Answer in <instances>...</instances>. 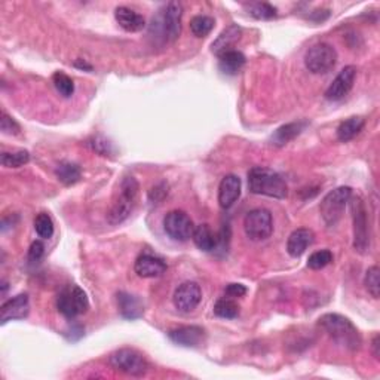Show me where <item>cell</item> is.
I'll return each instance as SVG.
<instances>
[{
	"label": "cell",
	"mask_w": 380,
	"mask_h": 380,
	"mask_svg": "<svg viewBox=\"0 0 380 380\" xmlns=\"http://www.w3.org/2000/svg\"><path fill=\"white\" fill-rule=\"evenodd\" d=\"M183 6L178 2H169L160 9L159 14L154 17L150 25L149 36L162 43L174 42L182 32Z\"/></svg>",
	"instance_id": "6da1fadb"
},
{
	"label": "cell",
	"mask_w": 380,
	"mask_h": 380,
	"mask_svg": "<svg viewBox=\"0 0 380 380\" xmlns=\"http://www.w3.org/2000/svg\"><path fill=\"white\" fill-rule=\"evenodd\" d=\"M318 324L328 332V336L337 345L349 350L359 349L363 340H361L357 327L346 317L339 315V313H326L319 318Z\"/></svg>",
	"instance_id": "7a4b0ae2"
},
{
	"label": "cell",
	"mask_w": 380,
	"mask_h": 380,
	"mask_svg": "<svg viewBox=\"0 0 380 380\" xmlns=\"http://www.w3.org/2000/svg\"><path fill=\"white\" fill-rule=\"evenodd\" d=\"M138 182L134 177H123L119 186L118 195L113 199V204L107 213V222L113 226L120 224L136 210L138 201Z\"/></svg>",
	"instance_id": "3957f363"
},
{
	"label": "cell",
	"mask_w": 380,
	"mask_h": 380,
	"mask_svg": "<svg viewBox=\"0 0 380 380\" xmlns=\"http://www.w3.org/2000/svg\"><path fill=\"white\" fill-rule=\"evenodd\" d=\"M249 187L254 195L284 199L288 195L287 183L284 178L271 168L254 167L249 173Z\"/></svg>",
	"instance_id": "277c9868"
},
{
	"label": "cell",
	"mask_w": 380,
	"mask_h": 380,
	"mask_svg": "<svg viewBox=\"0 0 380 380\" xmlns=\"http://www.w3.org/2000/svg\"><path fill=\"white\" fill-rule=\"evenodd\" d=\"M350 196H352V189L349 186H340L324 196L319 205V213L327 226L331 227L339 223Z\"/></svg>",
	"instance_id": "5b68a950"
},
{
	"label": "cell",
	"mask_w": 380,
	"mask_h": 380,
	"mask_svg": "<svg viewBox=\"0 0 380 380\" xmlns=\"http://www.w3.org/2000/svg\"><path fill=\"white\" fill-rule=\"evenodd\" d=\"M56 308L67 319H74L89 309V300L78 285H69L56 297Z\"/></svg>",
	"instance_id": "8992f818"
},
{
	"label": "cell",
	"mask_w": 380,
	"mask_h": 380,
	"mask_svg": "<svg viewBox=\"0 0 380 380\" xmlns=\"http://www.w3.org/2000/svg\"><path fill=\"white\" fill-rule=\"evenodd\" d=\"M350 211H352L354 222V249L355 251L364 254L370 249V232L367 222V210L364 201L359 196H350L349 199Z\"/></svg>",
	"instance_id": "52a82bcc"
},
{
	"label": "cell",
	"mask_w": 380,
	"mask_h": 380,
	"mask_svg": "<svg viewBox=\"0 0 380 380\" xmlns=\"http://www.w3.org/2000/svg\"><path fill=\"white\" fill-rule=\"evenodd\" d=\"M337 63V51L330 43L321 42L309 48L305 55L306 69L313 74L328 73Z\"/></svg>",
	"instance_id": "ba28073f"
},
{
	"label": "cell",
	"mask_w": 380,
	"mask_h": 380,
	"mask_svg": "<svg viewBox=\"0 0 380 380\" xmlns=\"http://www.w3.org/2000/svg\"><path fill=\"white\" fill-rule=\"evenodd\" d=\"M244 231L251 241H264L271 237L273 232V218L266 208H255L246 213L244 218Z\"/></svg>",
	"instance_id": "9c48e42d"
},
{
	"label": "cell",
	"mask_w": 380,
	"mask_h": 380,
	"mask_svg": "<svg viewBox=\"0 0 380 380\" xmlns=\"http://www.w3.org/2000/svg\"><path fill=\"white\" fill-rule=\"evenodd\" d=\"M109 361L113 368L129 376H142L149 370L147 359L136 349H119L110 355Z\"/></svg>",
	"instance_id": "30bf717a"
},
{
	"label": "cell",
	"mask_w": 380,
	"mask_h": 380,
	"mask_svg": "<svg viewBox=\"0 0 380 380\" xmlns=\"http://www.w3.org/2000/svg\"><path fill=\"white\" fill-rule=\"evenodd\" d=\"M164 229L171 240L186 242L192 237L195 224L187 213L182 210H173L164 217Z\"/></svg>",
	"instance_id": "8fae6325"
},
{
	"label": "cell",
	"mask_w": 380,
	"mask_h": 380,
	"mask_svg": "<svg viewBox=\"0 0 380 380\" xmlns=\"http://www.w3.org/2000/svg\"><path fill=\"white\" fill-rule=\"evenodd\" d=\"M201 300H202V290L193 281H186L183 284H180L173 296L176 309L184 313L195 310L199 306Z\"/></svg>",
	"instance_id": "7c38bea8"
},
{
	"label": "cell",
	"mask_w": 380,
	"mask_h": 380,
	"mask_svg": "<svg viewBox=\"0 0 380 380\" xmlns=\"http://www.w3.org/2000/svg\"><path fill=\"white\" fill-rule=\"evenodd\" d=\"M357 78V67L355 65H346L341 69L339 74L330 83V87L326 91V98L330 101H340L345 98L354 87V82Z\"/></svg>",
	"instance_id": "4fadbf2b"
},
{
	"label": "cell",
	"mask_w": 380,
	"mask_h": 380,
	"mask_svg": "<svg viewBox=\"0 0 380 380\" xmlns=\"http://www.w3.org/2000/svg\"><path fill=\"white\" fill-rule=\"evenodd\" d=\"M30 312V302L27 294H18V296L6 300L0 308V322L5 326L9 321H18L27 318Z\"/></svg>",
	"instance_id": "5bb4252c"
},
{
	"label": "cell",
	"mask_w": 380,
	"mask_h": 380,
	"mask_svg": "<svg viewBox=\"0 0 380 380\" xmlns=\"http://www.w3.org/2000/svg\"><path fill=\"white\" fill-rule=\"evenodd\" d=\"M241 196V178L235 174H227L223 177L220 186H218V204L223 210L229 208Z\"/></svg>",
	"instance_id": "9a60e30c"
},
{
	"label": "cell",
	"mask_w": 380,
	"mask_h": 380,
	"mask_svg": "<svg viewBox=\"0 0 380 380\" xmlns=\"http://www.w3.org/2000/svg\"><path fill=\"white\" fill-rule=\"evenodd\" d=\"M134 271L140 278H158L167 272V263L154 254H141L134 263Z\"/></svg>",
	"instance_id": "2e32d148"
},
{
	"label": "cell",
	"mask_w": 380,
	"mask_h": 380,
	"mask_svg": "<svg viewBox=\"0 0 380 380\" xmlns=\"http://www.w3.org/2000/svg\"><path fill=\"white\" fill-rule=\"evenodd\" d=\"M168 336L174 344L180 346L195 348L198 345H201V341L204 340V330L198 326H184L169 330Z\"/></svg>",
	"instance_id": "e0dca14e"
},
{
	"label": "cell",
	"mask_w": 380,
	"mask_h": 380,
	"mask_svg": "<svg viewBox=\"0 0 380 380\" xmlns=\"http://www.w3.org/2000/svg\"><path fill=\"white\" fill-rule=\"evenodd\" d=\"M116 302H118V309L120 315L125 319H138L145 313V305L138 296L134 294H129L125 291H120L116 294Z\"/></svg>",
	"instance_id": "ac0fdd59"
},
{
	"label": "cell",
	"mask_w": 380,
	"mask_h": 380,
	"mask_svg": "<svg viewBox=\"0 0 380 380\" xmlns=\"http://www.w3.org/2000/svg\"><path fill=\"white\" fill-rule=\"evenodd\" d=\"M315 241V235L310 229H305V227H302V229L294 231L287 241V251L294 259L302 257L305 251L309 249V246Z\"/></svg>",
	"instance_id": "d6986e66"
},
{
	"label": "cell",
	"mask_w": 380,
	"mask_h": 380,
	"mask_svg": "<svg viewBox=\"0 0 380 380\" xmlns=\"http://www.w3.org/2000/svg\"><path fill=\"white\" fill-rule=\"evenodd\" d=\"M241 36H242V28L240 25L232 24L229 27H226L211 45L213 54L220 56L227 51H232L233 46L241 41Z\"/></svg>",
	"instance_id": "ffe728a7"
},
{
	"label": "cell",
	"mask_w": 380,
	"mask_h": 380,
	"mask_svg": "<svg viewBox=\"0 0 380 380\" xmlns=\"http://www.w3.org/2000/svg\"><path fill=\"white\" fill-rule=\"evenodd\" d=\"M115 18L118 24L128 33H137L141 32L146 27L145 17L140 15L138 12L132 11V9L127 6H119L115 11Z\"/></svg>",
	"instance_id": "44dd1931"
},
{
	"label": "cell",
	"mask_w": 380,
	"mask_h": 380,
	"mask_svg": "<svg viewBox=\"0 0 380 380\" xmlns=\"http://www.w3.org/2000/svg\"><path fill=\"white\" fill-rule=\"evenodd\" d=\"M306 125H308L306 122H291V123H287V125H282L273 132V136L271 137V142L273 146H278V147L288 145L291 140L302 134V131L306 128Z\"/></svg>",
	"instance_id": "7402d4cb"
},
{
	"label": "cell",
	"mask_w": 380,
	"mask_h": 380,
	"mask_svg": "<svg viewBox=\"0 0 380 380\" xmlns=\"http://www.w3.org/2000/svg\"><path fill=\"white\" fill-rule=\"evenodd\" d=\"M245 61H246V59L242 52L232 50V51H227L218 56V67H220V70L224 74L235 76L242 70V67L245 65Z\"/></svg>",
	"instance_id": "603a6c76"
},
{
	"label": "cell",
	"mask_w": 380,
	"mask_h": 380,
	"mask_svg": "<svg viewBox=\"0 0 380 380\" xmlns=\"http://www.w3.org/2000/svg\"><path fill=\"white\" fill-rule=\"evenodd\" d=\"M192 240L198 249L205 253L214 251L218 246V237L215 236V233L211 231V227L208 224L195 226Z\"/></svg>",
	"instance_id": "cb8c5ba5"
},
{
	"label": "cell",
	"mask_w": 380,
	"mask_h": 380,
	"mask_svg": "<svg viewBox=\"0 0 380 380\" xmlns=\"http://www.w3.org/2000/svg\"><path fill=\"white\" fill-rule=\"evenodd\" d=\"M364 119L359 116H352L346 120H344L337 128V138L341 142H348L354 140L361 131L364 128Z\"/></svg>",
	"instance_id": "d4e9b609"
},
{
	"label": "cell",
	"mask_w": 380,
	"mask_h": 380,
	"mask_svg": "<svg viewBox=\"0 0 380 380\" xmlns=\"http://www.w3.org/2000/svg\"><path fill=\"white\" fill-rule=\"evenodd\" d=\"M55 174L60 182L65 186H72L81 180V168L73 162H60L55 168Z\"/></svg>",
	"instance_id": "484cf974"
},
{
	"label": "cell",
	"mask_w": 380,
	"mask_h": 380,
	"mask_svg": "<svg viewBox=\"0 0 380 380\" xmlns=\"http://www.w3.org/2000/svg\"><path fill=\"white\" fill-rule=\"evenodd\" d=\"M214 24V18L208 15H196L190 20V32L195 37H205L213 32Z\"/></svg>",
	"instance_id": "4316f807"
},
{
	"label": "cell",
	"mask_w": 380,
	"mask_h": 380,
	"mask_svg": "<svg viewBox=\"0 0 380 380\" xmlns=\"http://www.w3.org/2000/svg\"><path fill=\"white\" fill-rule=\"evenodd\" d=\"M214 313L224 319H233L240 315V306H237V303L233 299L222 297L215 302Z\"/></svg>",
	"instance_id": "83f0119b"
},
{
	"label": "cell",
	"mask_w": 380,
	"mask_h": 380,
	"mask_svg": "<svg viewBox=\"0 0 380 380\" xmlns=\"http://www.w3.org/2000/svg\"><path fill=\"white\" fill-rule=\"evenodd\" d=\"M52 83L56 92L64 98H70L74 94V82L70 76L65 74L64 72H55L52 76Z\"/></svg>",
	"instance_id": "f1b7e54d"
},
{
	"label": "cell",
	"mask_w": 380,
	"mask_h": 380,
	"mask_svg": "<svg viewBox=\"0 0 380 380\" xmlns=\"http://www.w3.org/2000/svg\"><path fill=\"white\" fill-rule=\"evenodd\" d=\"M28 162H30V154L27 150L3 151L2 154V165L5 168H21Z\"/></svg>",
	"instance_id": "f546056e"
},
{
	"label": "cell",
	"mask_w": 380,
	"mask_h": 380,
	"mask_svg": "<svg viewBox=\"0 0 380 380\" xmlns=\"http://www.w3.org/2000/svg\"><path fill=\"white\" fill-rule=\"evenodd\" d=\"M245 9L249 11V14L257 20H271V18H275L278 14L277 8L272 6L271 3H262V2H255V3H246Z\"/></svg>",
	"instance_id": "4dcf8cb0"
},
{
	"label": "cell",
	"mask_w": 380,
	"mask_h": 380,
	"mask_svg": "<svg viewBox=\"0 0 380 380\" xmlns=\"http://www.w3.org/2000/svg\"><path fill=\"white\" fill-rule=\"evenodd\" d=\"M34 231L43 240H50L54 235V222L50 214L41 213L37 214L34 218Z\"/></svg>",
	"instance_id": "1f68e13d"
},
{
	"label": "cell",
	"mask_w": 380,
	"mask_h": 380,
	"mask_svg": "<svg viewBox=\"0 0 380 380\" xmlns=\"http://www.w3.org/2000/svg\"><path fill=\"white\" fill-rule=\"evenodd\" d=\"M364 285L367 291L372 294L373 299H379L380 296V271L377 266H372L368 268L364 277Z\"/></svg>",
	"instance_id": "d6a6232c"
},
{
	"label": "cell",
	"mask_w": 380,
	"mask_h": 380,
	"mask_svg": "<svg viewBox=\"0 0 380 380\" xmlns=\"http://www.w3.org/2000/svg\"><path fill=\"white\" fill-rule=\"evenodd\" d=\"M331 262H332L331 251L328 250L315 251L313 254H310V257L308 259V268L313 271H319V269H324Z\"/></svg>",
	"instance_id": "836d02e7"
},
{
	"label": "cell",
	"mask_w": 380,
	"mask_h": 380,
	"mask_svg": "<svg viewBox=\"0 0 380 380\" xmlns=\"http://www.w3.org/2000/svg\"><path fill=\"white\" fill-rule=\"evenodd\" d=\"M0 129H2L3 134L8 136H18L20 134V125H18L17 120L8 115L6 112L2 113V119H0Z\"/></svg>",
	"instance_id": "e575fe53"
},
{
	"label": "cell",
	"mask_w": 380,
	"mask_h": 380,
	"mask_svg": "<svg viewBox=\"0 0 380 380\" xmlns=\"http://www.w3.org/2000/svg\"><path fill=\"white\" fill-rule=\"evenodd\" d=\"M43 254H45V245L42 241H34L32 245H30V249H28V262H30L32 264H37L42 257H43Z\"/></svg>",
	"instance_id": "d590c367"
},
{
	"label": "cell",
	"mask_w": 380,
	"mask_h": 380,
	"mask_svg": "<svg viewBox=\"0 0 380 380\" xmlns=\"http://www.w3.org/2000/svg\"><path fill=\"white\" fill-rule=\"evenodd\" d=\"M88 146L97 151V154L103 155V156H106L110 154V142L106 141V140H103L100 137H95L92 138L89 142H88Z\"/></svg>",
	"instance_id": "8d00e7d4"
},
{
	"label": "cell",
	"mask_w": 380,
	"mask_h": 380,
	"mask_svg": "<svg viewBox=\"0 0 380 380\" xmlns=\"http://www.w3.org/2000/svg\"><path fill=\"white\" fill-rule=\"evenodd\" d=\"M224 294L227 297L231 299H236V297H242L246 294V288L244 287L242 284H229L224 290Z\"/></svg>",
	"instance_id": "74e56055"
},
{
	"label": "cell",
	"mask_w": 380,
	"mask_h": 380,
	"mask_svg": "<svg viewBox=\"0 0 380 380\" xmlns=\"http://www.w3.org/2000/svg\"><path fill=\"white\" fill-rule=\"evenodd\" d=\"M379 346H380V337H379V335H376V336L373 337V341H372V350H373V357H374L377 361L380 359Z\"/></svg>",
	"instance_id": "f35d334b"
},
{
	"label": "cell",
	"mask_w": 380,
	"mask_h": 380,
	"mask_svg": "<svg viewBox=\"0 0 380 380\" xmlns=\"http://www.w3.org/2000/svg\"><path fill=\"white\" fill-rule=\"evenodd\" d=\"M74 65H76V67H79V69H85V70H92V67H91V65H89V64H87V63H85L83 60H78V61H76V63H74Z\"/></svg>",
	"instance_id": "ab89813d"
}]
</instances>
